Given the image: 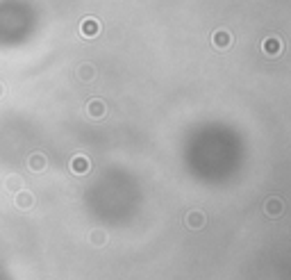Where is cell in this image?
<instances>
[{
  "instance_id": "obj_1",
  "label": "cell",
  "mask_w": 291,
  "mask_h": 280,
  "mask_svg": "<svg viewBox=\"0 0 291 280\" xmlns=\"http://www.w3.org/2000/svg\"><path fill=\"white\" fill-rule=\"evenodd\" d=\"M264 212H266V216H271V219H277V216H282V212H284V201L277 196H271L264 203Z\"/></svg>"
},
{
  "instance_id": "obj_2",
  "label": "cell",
  "mask_w": 291,
  "mask_h": 280,
  "mask_svg": "<svg viewBox=\"0 0 291 280\" xmlns=\"http://www.w3.org/2000/svg\"><path fill=\"white\" fill-rule=\"evenodd\" d=\"M261 50H264V55H268V57H277V55L282 53V41L277 39V37H268V39H264V44H261Z\"/></svg>"
},
{
  "instance_id": "obj_3",
  "label": "cell",
  "mask_w": 291,
  "mask_h": 280,
  "mask_svg": "<svg viewBox=\"0 0 291 280\" xmlns=\"http://www.w3.org/2000/svg\"><path fill=\"white\" fill-rule=\"evenodd\" d=\"M205 214L202 212H198V210H193V212H189L187 214V219H184V223H187V228H191V230H198V228H202L205 226Z\"/></svg>"
},
{
  "instance_id": "obj_4",
  "label": "cell",
  "mask_w": 291,
  "mask_h": 280,
  "mask_svg": "<svg viewBox=\"0 0 291 280\" xmlns=\"http://www.w3.org/2000/svg\"><path fill=\"white\" fill-rule=\"evenodd\" d=\"M212 44L216 46L218 50H225L227 46L232 44V37H230V32H225V30H216L212 35Z\"/></svg>"
},
{
  "instance_id": "obj_5",
  "label": "cell",
  "mask_w": 291,
  "mask_h": 280,
  "mask_svg": "<svg viewBox=\"0 0 291 280\" xmlns=\"http://www.w3.org/2000/svg\"><path fill=\"white\" fill-rule=\"evenodd\" d=\"M82 30H84V35L87 37H96L98 35V21H84V25H82Z\"/></svg>"
},
{
  "instance_id": "obj_6",
  "label": "cell",
  "mask_w": 291,
  "mask_h": 280,
  "mask_svg": "<svg viewBox=\"0 0 291 280\" xmlns=\"http://www.w3.org/2000/svg\"><path fill=\"white\" fill-rule=\"evenodd\" d=\"M94 112L96 114H103V103H98V100H96V103H94Z\"/></svg>"
}]
</instances>
